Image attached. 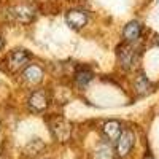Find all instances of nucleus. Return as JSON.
Listing matches in <instances>:
<instances>
[{"label": "nucleus", "mask_w": 159, "mask_h": 159, "mask_svg": "<svg viewBox=\"0 0 159 159\" xmlns=\"http://www.w3.org/2000/svg\"><path fill=\"white\" fill-rule=\"evenodd\" d=\"M7 16L10 21L13 22H19V24H29L34 16H35V10L29 5H18V7H13L8 10Z\"/></svg>", "instance_id": "obj_1"}, {"label": "nucleus", "mask_w": 159, "mask_h": 159, "mask_svg": "<svg viewBox=\"0 0 159 159\" xmlns=\"http://www.w3.org/2000/svg\"><path fill=\"white\" fill-rule=\"evenodd\" d=\"M51 134L54 135L57 142H67L72 134V126L67 119L64 118H56L51 123Z\"/></svg>", "instance_id": "obj_2"}, {"label": "nucleus", "mask_w": 159, "mask_h": 159, "mask_svg": "<svg viewBox=\"0 0 159 159\" xmlns=\"http://www.w3.org/2000/svg\"><path fill=\"white\" fill-rule=\"evenodd\" d=\"M134 142H135V135L134 132H132L130 129H123L121 135L118 137L116 140V153L119 157H124L129 154V151L132 150V147H134Z\"/></svg>", "instance_id": "obj_3"}, {"label": "nucleus", "mask_w": 159, "mask_h": 159, "mask_svg": "<svg viewBox=\"0 0 159 159\" xmlns=\"http://www.w3.org/2000/svg\"><path fill=\"white\" fill-rule=\"evenodd\" d=\"M27 61H29V54L24 49H13L7 57V65L11 72H18L27 64Z\"/></svg>", "instance_id": "obj_4"}, {"label": "nucleus", "mask_w": 159, "mask_h": 159, "mask_svg": "<svg viewBox=\"0 0 159 159\" xmlns=\"http://www.w3.org/2000/svg\"><path fill=\"white\" fill-rule=\"evenodd\" d=\"M65 21L72 29H83L88 24V15L81 10H70L65 13Z\"/></svg>", "instance_id": "obj_5"}, {"label": "nucleus", "mask_w": 159, "mask_h": 159, "mask_svg": "<svg viewBox=\"0 0 159 159\" xmlns=\"http://www.w3.org/2000/svg\"><path fill=\"white\" fill-rule=\"evenodd\" d=\"M134 48L129 45H121L118 48V59H119V64H121L123 69H130L132 64H134Z\"/></svg>", "instance_id": "obj_6"}, {"label": "nucleus", "mask_w": 159, "mask_h": 159, "mask_svg": "<svg viewBox=\"0 0 159 159\" xmlns=\"http://www.w3.org/2000/svg\"><path fill=\"white\" fill-rule=\"evenodd\" d=\"M29 107L34 111H43L48 107V97L43 91H35L29 97Z\"/></svg>", "instance_id": "obj_7"}, {"label": "nucleus", "mask_w": 159, "mask_h": 159, "mask_svg": "<svg viewBox=\"0 0 159 159\" xmlns=\"http://www.w3.org/2000/svg\"><path fill=\"white\" fill-rule=\"evenodd\" d=\"M140 34H142V25H140V22H137V21L127 22L126 27H124V30H123V37H124V40H126L127 43L137 42V40L140 38Z\"/></svg>", "instance_id": "obj_8"}, {"label": "nucleus", "mask_w": 159, "mask_h": 159, "mask_svg": "<svg viewBox=\"0 0 159 159\" xmlns=\"http://www.w3.org/2000/svg\"><path fill=\"white\" fill-rule=\"evenodd\" d=\"M22 80L27 84H38L43 80V70L40 67H37V65H29L22 72Z\"/></svg>", "instance_id": "obj_9"}, {"label": "nucleus", "mask_w": 159, "mask_h": 159, "mask_svg": "<svg viewBox=\"0 0 159 159\" xmlns=\"http://www.w3.org/2000/svg\"><path fill=\"white\" fill-rule=\"evenodd\" d=\"M102 130H103V135L107 137L108 140L116 142V140H118V137L121 135L123 127H121V124H119L118 121H107V123L103 124Z\"/></svg>", "instance_id": "obj_10"}, {"label": "nucleus", "mask_w": 159, "mask_h": 159, "mask_svg": "<svg viewBox=\"0 0 159 159\" xmlns=\"http://www.w3.org/2000/svg\"><path fill=\"white\" fill-rule=\"evenodd\" d=\"M113 157H115V150L110 143H100L92 154V159H113Z\"/></svg>", "instance_id": "obj_11"}, {"label": "nucleus", "mask_w": 159, "mask_h": 159, "mask_svg": "<svg viewBox=\"0 0 159 159\" xmlns=\"http://www.w3.org/2000/svg\"><path fill=\"white\" fill-rule=\"evenodd\" d=\"M92 78H94V75H92L91 70L81 69V70H78L76 75H75V83H76V86H80V88H86V86L91 83Z\"/></svg>", "instance_id": "obj_12"}, {"label": "nucleus", "mask_w": 159, "mask_h": 159, "mask_svg": "<svg viewBox=\"0 0 159 159\" xmlns=\"http://www.w3.org/2000/svg\"><path fill=\"white\" fill-rule=\"evenodd\" d=\"M134 89H135L137 94L145 96L147 92H150V89H151V83L148 81V78L145 76V75H139L137 80H135V83H134Z\"/></svg>", "instance_id": "obj_13"}, {"label": "nucleus", "mask_w": 159, "mask_h": 159, "mask_svg": "<svg viewBox=\"0 0 159 159\" xmlns=\"http://www.w3.org/2000/svg\"><path fill=\"white\" fill-rule=\"evenodd\" d=\"M2 48H3V38L0 37V51H2Z\"/></svg>", "instance_id": "obj_14"}, {"label": "nucleus", "mask_w": 159, "mask_h": 159, "mask_svg": "<svg viewBox=\"0 0 159 159\" xmlns=\"http://www.w3.org/2000/svg\"><path fill=\"white\" fill-rule=\"evenodd\" d=\"M145 159H153V157H151V156H147V157H145Z\"/></svg>", "instance_id": "obj_15"}, {"label": "nucleus", "mask_w": 159, "mask_h": 159, "mask_svg": "<svg viewBox=\"0 0 159 159\" xmlns=\"http://www.w3.org/2000/svg\"><path fill=\"white\" fill-rule=\"evenodd\" d=\"M0 159H5V157H3V156H2V153H0Z\"/></svg>", "instance_id": "obj_16"}]
</instances>
